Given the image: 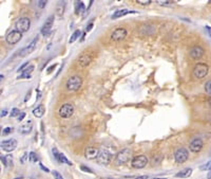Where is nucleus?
<instances>
[{
	"label": "nucleus",
	"instance_id": "21",
	"mask_svg": "<svg viewBox=\"0 0 211 179\" xmlns=\"http://www.w3.org/2000/svg\"><path fill=\"white\" fill-rule=\"evenodd\" d=\"M130 13H135V12H133V11H129V10H127V9L117 10V11L112 15V19H116V18L122 17V16H125V15H127V14H130Z\"/></svg>",
	"mask_w": 211,
	"mask_h": 179
},
{
	"label": "nucleus",
	"instance_id": "47",
	"mask_svg": "<svg viewBox=\"0 0 211 179\" xmlns=\"http://www.w3.org/2000/svg\"><path fill=\"white\" fill-rule=\"evenodd\" d=\"M135 179H148V176H146V175L145 176H139V177H136Z\"/></svg>",
	"mask_w": 211,
	"mask_h": 179
},
{
	"label": "nucleus",
	"instance_id": "19",
	"mask_svg": "<svg viewBox=\"0 0 211 179\" xmlns=\"http://www.w3.org/2000/svg\"><path fill=\"white\" fill-rule=\"evenodd\" d=\"M32 127H33V122L30 120V121H28L26 123L23 124V125H21L20 129H19V132H20V134H23V135L30 134L31 130H32Z\"/></svg>",
	"mask_w": 211,
	"mask_h": 179
},
{
	"label": "nucleus",
	"instance_id": "1",
	"mask_svg": "<svg viewBox=\"0 0 211 179\" xmlns=\"http://www.w3.org/2000/svg\"><path fill=\"white\" fill-rule=\"evenodd\" d=\"M209 72V66L204 63H199L194 66L193 68V77L197 79H202L208 74Z\"/></svg>",
	"mask_w": 211,
	"mask_h": 179
},
{
	"label": "nucleus",
	"instance_id": "17",
	"mask_svg": "<svg viewBox=\"0 0 211 179\" xmlns=\"http://www.w3.org/2000/svg\"><path fill=\"white\" fill-rule=\"evenodd\" d=\"M37 42H38V36H36V37L32 40V42H31L28 47H26L22 51H20L19 55L26 56V55H28V54H31V53L35 50V48H36V46H37Z\"/></svg>",
	"mask_w": 211,
	"mask_h": 179
},
{
	"label": "nucleus",
	"instance_id": "23",
	"mask_svg": "<svg viewBox=\"0 0 211 179\" xmlns=\"http://www.w3.org/2000/svg\"><path fill=\"white\" fill-rule=\"evenodd\" d=\"M44 111H46L44 106V105H39L38 107H36V108L33 110V115H34L36 118H41L42 116L44 115Z\"/></svg>",
	"mask_w": 211,
	"mask_h": 179
},
{
	"label": "nucleus",
	"instance_id": "38",
	"mask_svg": "<svg viewBox=\"0 0 211 179\" xmlns=\"http://www.w3.org/2000/svg\"><path fill=\"white\" fill-rule=\"evenodd\" d=\"M26 158H28V153L24 154V155L22 156V158L20 159V162H21V163H24V162H26Z\"/></svg>",
	"mask_w": 211,
	"mask_h": 179
},
{
	"label": "nucleus",
	"instance_id": "20",
	"mask_svg": "<svg viewBox=\"0 0 211 179\" xmlns=\"http://www.w3.org/2000/svg\"><path fill=\"white\" fill-rule=\"evenodd\" d=\"M33 70H34V66H33V65H30L29 67H26V69L21 72L19 79H30V77H31V73L33 72Z\"/></svg>",
	"mask_w": 211,
	"mask_h": 179
},
{
	"label": "nucleus",
	"instance_id": "43",
	"mask_svg": "<svg viewBox=\"0 0 211 179\" xmlns=\"http://www.w3.org/2000/svg\"><path fill=\"white\" fill-rule=\"evenodd\" d=\"M207 179H211V165L208 169V174H207Z\"/></svg>",
	"mask_w": 211,
	"mask_h": 179
},
{
	"label": "nucleus",
	"instance_id": "18",
	"mask_svg": "<svg viewBox=\"0 0 211 179\" xmlns=\"http://www.w3.org/2000/svg\"><path fill=\"white\" fill-rule=\"evenodd\" d=\"M52 153H53V155H54V157H55V159L59 162V163H67L68 165H72V162H70L69 160L66 158V156H64V154L59 153L56 147H53L52 148Z\"/></svg>",
	"mask_w": 211,
	"mask_h": 179
},
{
	"label": "nucleus",
	"instance_id": "30",
	"mask_svg": "<svg viewBox=\"0 0 211 179\" xmlns=\"http://www.w3.org/2000/svg\"><path fill=\"white\" fill-rule=\"evenodd\" d=\"M205 91L207 92V94H210L211 95V79L205 84Z\"/></svg>",
	"mask_w": 211,
	"mask_h": 179
},
{
	"label": "nucleus",
	"instance_id": "7",
	"mask_svg": "<svg viewBox=\"0 0 211 179\" xmlns=\"http://www.w3.org/2000/svg\"><path fill=\"white\" fill-rule=\"evenodd\" d=\"M189 158V152L186 150L185 147H181L175 152L174 154V159L177 163H184L188 160Z\"/></svg>",
	"mask_w": 211,
	"mask_h": 179
},
{
	"label": "nucleus",
	"instance_id": "45",
	"mask_svg": "<svg viewBox=\"0 0 211 179\" xmlns=\"http://www.w3.org/2000/svg\"><path fill=\"white\" fill-rule=\"evenodd\" d=\"M92 26H93V24L91 22L90 24H88V26H87V31H90V30L92 29Z\"/></svg>",
	"mask_w": 211,
	"mask_h": 179
},
{
	"label": "nucleus",
	"instance_id": "11",
	"mask_svg": "<svg viewBox=\"0 0 211 179\" xmlns=\"http://www.w3.org/2000/svg\"><path fill=\"white\" fill-rule=\"evenodd\" d=\"M111 154L108 152L107 150H99V155L97 157V161L98 163L100 164H104V165H107L110 163L111 161Z\"/></svg>",
	"mask_w": 211,
	"mask_h": 179
},
{
	"label": "nucleus",
	"instance_id": "37",
	"mask_svg": "<svg viewBox=\"0 0 211 179\" xmlns=\"http://www.w3.org/2000/svg\"><path fill=\"white\" fill-rule=\"evenodd\" d=\"M6 164H8V166H9V165H11L12 161H13V157H12L11 155H9L8 157H6Z\"/></svg>",
	"mask_w": 211,
	"mask_h": 179
},
{
	"label": "nucleus",
	"instance_id": "33",
	"mask_svg": "<svg viewBox=\"0 0 211 179\" xmlns=\"http://www.w3.org/2000/svg\"><path fill=\"white\" fill-rule=\"evenodd\" d=\"M37 6H38V8H39V9H44V6H46V0H40V1H38L37 2Z\"/></svg>",
	"mask_w": 211,
	"mask_h": 179
},
{
	"label": "nucleus",
	"instance_id": "50",
	"mask_svg": "<svg viewBox=\"0 0 211 179\" xmlns=\"http://www.w3.org/2000/svg\"><path fill=\"white\" fill-rule=\"evenodd\" d=\"M153 179H164V178H153Z\"/></svg>",
	"mask_w": 211,
	"mask_h": 179
},
{
	"label": "nucleus",
	"instance_id": "3",
	"mask_svg": "<svg viewBox=\"0 0 211 179\" xmlns=\"http://www.w3.org/2000/svg\"><path fill=\"white\" fill-rule=\"evenodd\" d=\"M131 156H132L131 150H129V148H124L122 150L118 152V154L116 155L115 161L118 165L125 164V163H127L131 159Z\"/></svg>",
	"mask_w": 211,
	"mask_h": 179
},
{
	"label": "nucleus",
	"instance_id": "2",
	"mask_svg": "<svg viewBox=\"0 0 211 179\" xmlns=\"http://www.w3.org/2000/svg\"><path fill=\"white\" fill-rule=\"evenodd\" d=\"M81 84H82V79L79 75H73L68 79L66 87L69 91H77L80 88Z\"/></svg>",
	"mask_w": 211,
	"mask_h": 179
},
{
	"label": "nucleus",
	"instance_id": "28",
	"mask_svg": "<svg viewBox=\"0 0 211 179\" xmlns=\"http://www.w3.org/2000/svg\"><path fill=\"white\" fill-rule=\"evenodd\" d=\"M156 2L160 6H171L174 3V1H172V0H157Z\"/></svg>",
	"mask_w": 211,
	"mask_h": 179
},
{
	"label": "nucleus",
	"instance_id": "8",
	"mask_svg": "<svg viewBox=\"0 0 211 179\" xmlns=\"http://www.w3.org/2000/svg\"><path fill=\"white\" fill-rule=\"evenodd\" d=\"M148 163V158L145 155H138L135 156L133 159H132V162H131V165L134 169H143L147 165Z\"/></svg>",
	"mask_w": 211,
	"mask_h": 179
},
{
	"label": "nucleus",
	"instance_id": "36",
	"mask_svg": "<svg viewBox=\"0 0 211 179\" xmlns=\"http://www.w3.org/2000/svg\"><path fill=\"white\" fill-rule=\"evenodd\" d=\"M13 132V128H12V127H6V128L3 129L2 134L3 135H9L10 132Z\"/></svg>",
	"mask_w": 211,
	"mask_h": 179
},
{
	"label": "nucleus",
	"instance_id": "29",
	"mask_svg": "<svg viewBox=\"0 0 211 179\" xmlns=\"http://www.w3.org/2000/svg\"><path fill=\"white\" fill-rule=\"evenodd\" d=\"M29 160H30V162H33V163L37 162L38 161L37 155H36L34 152H31V153H30V155H29Z\"/></svg>",
	"mask_w": 211,
	"mask_h": 179
},
{
	"label": "nucleus",
	"instance_id": "9",
	"mask_svg": "<svg viewBox=\"0 0 211 179\" xmlns=\"http://www.w3.org/2000/svg\"><path fill=\"white\" fill-rule=\"evenodd\" d=\"M127 35H128V32L125 28H117V29H115L112 32V34H111V38H112V40H114V41H120V40H122V39L126 38V36Z\"/></svg>",
	"mask_w": 211,
	"mask_h": 179
},
{
	"label": "nucleus",
	"instance_id": "49",
	"mask_svg": "<svg viewBox=\"0 0 211 179\" xmlns=\"http://www.w3.org/2000/svg\"><path fill=\"white\" fill-rule=\"evenodd\" d=\"M208 103H209V105H210V107H211V97L209 98V100H208Z\"/></svg>",
	"mask_w": 211,
	"mask_h": 179
},
{
	"label": "nucleus",
	"instance_id": "32",
	"mask_svg": "<svg viewBox=\"0 0 211 179\" xmlns=\"http://www.w3.org/2000/svg\"><path fill=\"white\" fill-rule=\"evenodd\" d=\"M18 115H20V111H19V109H18V108H13V109H12L11 114H10V116H11L12 118L17 117Z\"/></svg>",
	"mask_w": 211,
	"mask_h": 179
},
{
	"label": "nucleus",
	"instance_id": "39",
	"mask_svg": "<svg viewBox=\"0 0 211 179\" xmlns=\"http://www.w3.org/2000/svg\"><path fill=\"white\" fill-rule=\"evenodd\" d=\"M28 65H29V63H26V64H23L22 66H20V67H19V69H18V71H21V70H24V68L26 67V66H28Z\"/></svg>",
	"mask_w": 211,
	"mask_h": 179
},
{
	"label": "nucleus",
	"instance_id": "5",
	"mask_svg": "<svg viewBox=\"0 0 211 179\" xmlns=\"http://www.w3.org/2000/svg\"><path fill=\"white\" fill-rule=\"evenodd\" d=\"M22 38V33L17 31V30H12L11 32L6 35V40L8 44L10 45H15L17 44L18 41H20V39Z\"/></svg>",
	"mask_w": 211,
	"mask_h": 179
},
{
	"label": "nucleus",
	"instance_id": "41",
	"mask_svg": "<svg viewBox=\"0 0 211 179\" xmlns=\"http://www.w3.org/2000/svg\"><path fill=\"white\" fill-rule=\"evenodd\" d=\"M1 161H2V164L4 165V166H8V164H6V157H1Z\"/></svg>",
	"mask_w": 211,
	"mask_h": 179
},
{
	"label": "nucleus",
	"instance_id": "31",
	"mask_svg": "<svg viewBox=\"0 0 211 179\" xmlns=\"http://www.w3.org/2000/svg\"><path fill=\"white\" fill-rule=\"evenodd\" d=\"M136 2L140 6H149L152 2V0H136Z\"/></svg>",
	"mask_w": 211,
	"mask_h": 179
},
{
	"label": "nucleus",
	"instance_id": "24",
	"mask_svg": "<svg viewBox=\"0 0 211 179\" xmlns=\"http://www.w3.org/2000/svg\"><path fill=\"white\" fill-rule=\"evenodd\" d=\"M191 174H192V169H185L182 172L177 173L176 177H179V178H187V177L191 176Z\"/></svg>",
	"mask_w": 211,
	"mask_h": 179
},
{
	"label": "nucleus",
	"instance_id": "40",
	"mask_svg": "<svg viewBox=\"0 0 211 179\" xmlns=\"http://www.w3.org/2000/svg\"><path fill=\"white\" fill-rule=\"evenodd\" d=\"M26 117V114H24V112H22V114H21V115H19V117H18V121H19V122H21V121L23 120V118Z\"/></svg>",
	"mask_w": 211,
	"mask_h": 179
},
{
	"label": "nucleus",
	"instance_id": "12",
	"mask_svg": "<svg viewBox=\"0 0 211 179\" xmlns=\"http://www.w3.org/2000/svg\"><path fill=\"white\" fill-rule=\"evenodd\" d=\"M203 146H204V142L201 138H194L193 140L190 142V150L192 153H200L201 150H202Z\"/></svg>",
	"mask_w": 211,
	"mask_h": 179
},
{
	"label": "nucleus",
	"instance_id": "27",
	"mask_svg": "<svg viewBox=\"0 0 211 179\" xmlns=\"http://www.w3.org/2000/svg\"><path fill=\"white\" fill-rule=\"evenodd\" d=\"M79 35H80V30H76L75 32L73 33L72 36H71V38H70V44H72V42H74V41L76 40V39L79 37Z\"/></svg>",
	"mask_w": 211,
	"mask_h": 179
},
{
	"label": "nucleus",
	"instance_id": "46",
	"mask_svg": "<svg viewBox=\"0 0 211 179\" xmlns=\"http://www.w3.org/2000/svg\"><path fill=\"white\" fill-rule=\"evenodd\" d=\"M206 30H207V31L209 32V35H210V37H211V28L209 26H206Z\"/></svg>",
	"mask_w": 211,
	"mask_h": 179
},
{
	"label": "nucleus",
	"instance_id": "4",
	"mask_svg": "<svg viewBox=\"0 0 211 179\" xmlns=\"http://www.w3.org/2000/svg\"><path fill=\"white\" fill-rule=\"evenodd\" d=\"M30 26H31V20L28 17H21L19 18L16 24H15V28L17 31L21 33H24L26 31H29Z\"/></svg>",
	"mask_w": 211,
	"mask_h": 179
},
{
	"label": "nucleus",
	"instance_id": "42",
	"mask_svg": "<svg viewBox=\"0 0 211 179\" xmlns=\"http://www.w3.org/2000/svg\"><path fill=\"white\" fill-rule=\"evenodd\" d=\"M39 164H40V167L44 171V172H46V173H48V172H50L49 169H48V167H46V166H44V164H42V163H39Z\"/></svg>",
	"mask_w": 211,
	"mask_h": 179
},
{
	"label": "nucleus",
	"instance_id": "48",
	"mask_svg": "<svg viewBox=\"0 0 211 179\" xmlns=\"http://www.w3.org/2000/svg\"><path fill=\"white\" fill-rule=\"evenodd\" d=\"M55 67H56V65H53V66H51V67L49 68V69H50V70H49V73L53 70V68H55Z\"/></svg>",
	"mask_w": 211,
	"mask_h": 179
},
{
	"label": "nucleus",
	"instance_id": "51",
	"mask_svg": "<svg viewBox=\"0 0 211 179\" xmlns=\"http://www.w3.org/2000/svg\"><path fill=\"white\" fill-rule=\"evenodd\" d=\"M16 179H21V178H16Z\"/></svg>",
	"mask_w": 211,
	"mask_h": 179
},
{
	"label": "nucleus",
	"instance_id": "14",
	"mask_svg": "<svg viewBox=\"0 0 211 179\" xmlns=\"http://www.w3.org/2000/svg\"><path fill=\"white\" fill-rule=\"evenodd\" d=\"M204 53H205V50H204V48L201 47V46H194L190 49V54L191 59H200L203 55H204Z\"/></svg>",
	"mask_w": 211,
	"mask_h": 179
},
{
	"label": "nucleus",
	"instance_id": "6",
	"mask_svg": "<svg viewBox=\"0 0 211 179\" xmlns=\"http://www.w3.org/2000/svg\"><path fill=\"white\" fill-rule=\"evenodd\" d=\"M58 114L62 119H68V118L72 117V115L74 114V106L72 104H64L59 108Z\"/></svg>",
	"mask_w": 211,
	"mask_h": 179
},
{
	"label": "nucleus",
	"instance_id": "25",
	"mask_svg": "<svg viewBox=\"0 0 211 179\" xmlns=\"http://www.w3.org/2000/svg\"><path fill=\"white\" fill-rule=\"evenodd\" d=\"M75 13L76 14H79V13H82L84 11V3L80 2V1H77L75 3Z\"/></svg>",
	"mask_w": 211,
	"mask_h": 179
},
{
	"label": "nucleus",
	"instance_id": "26",
	"mask_svg": "<svg viewBox=\"0 0 211 179\" xmlns=\"http://www.w3.org/2000/svg\"><path fill=\"white\" fill-rule=\"evenodd\" d=\"M162 160H163V155H160V154H156L155 156H153V158H152V163H153L154 165L158 164L159 162H162Z\"/></svg>",
	"mask_w": 211,
	"mask_h": 179
},
{
	"label": "nucleus",
	"instance_id": "22",
	"mask_svg": "<svg viewBox=\"0 0 211 179\" xmlns=\"http://www.w3.org/2000/svg\"><path fill=\"white\" fill-rule=\"evenodd\" d=\"M64 6H66V2L64 1H59L56 6V15L58 17H62L64 13Z\"/></svg>",
	"mask_w": 211,
	"mask_h": 179
},
{
	"label": "nucleus",
	"instance_id": "13",
	"mask_svg": "<svg viewBox=\"0 0 211 179\" xmlns=\"http://www.w3.org/2000/svg\"><path fill=\"white\" fill-rule=\"evenodd\" d=\"M93 59V54L91 52H84L79 57H78V64L80 65L81 67H86L90 63L92 62Z\"/></svg>",
	"mask_w": 211,
	"mask_h": 179
},
{
	"label": "nucleus",
	"instance_id": "16",
	"mask_svg": "<svg viewBox=\"0 0 211 179\" xmlns=\"http://www.w3.org/2000/svg\"><path fill=\"white\" fill-rule=\"evenodd\" d=\"M53 22H54V16L52 15V16H50V17L46 19L44 26H42V29H41V34H42V35L48 36L50 33H51V29H52Z\"/></svg>",
	"mask_w": 211,
	"mask_h": 179
},
{
	"label": "nucleus",
	"instance_id": "10",
	"mask_svg": "<svg viewBox=\"0 0 211 179\" xmlns=\"http://www.w3.org/2000/svg\"><path fill=\"white\" fill-rule=\"evenodd\" d=\"M16 147H17V141L15 139H9V140H4L1 142V148L8 153L13 152Z\"/></svg>",
	"mask_w": 211,
	"mask_h": 179
},
{
	"label": "nucleus",
	"instance_id": "44",
	"mask_svg": "<svg viewBox=\"0 0 211 179\" xmlns=\"http://www.w3.org/2000/svg\"><path fill=\"white\" fill-rule=\"evenodd\" d=\"M6 115H8V111H6V109H3L2 111H1V118H3L4 116H6Z\"/></svg>",
	"mask_w": 211,
	"mask_h": 179
},
{
	"label": "nucleus",
	"instance_id": "15",
	"mask_svg": "<svg viewBox=\"0 0 211 179\" xmlns=\"http://www.w3.org/2000/svg\"><path fill=\"white\" fill-rule=\"evenodd\" d=\"M99 155V150L97 147L94 146H88L86 150H84V156L86 158L89 159V160H92V159H96Z\"/></svg>",
	"mask_w": 211,
	"mask_h": 179
},
{
	"label": "nucleus",
	"instance_id": "34",
	"mask_svg": "<svg viewBox=\"0 0 211 179\" xmlns=\"http://www.w3.org/2000/svg\"><path fill=\"white\" fill-rule=\"evenodd\" d=\"M53 176H54V178H55V179H64V177L61 176V175L58 173L57 171H53Z\"/></svg>",
	"mask_w": 211,
	"mask_h": 179
},
{
	"label": "nucleus",
	"instance_id": "35",
	"mask_svg": "<svg viewBox=\"0 0 211 179\" xmlns=\"http://www.w3.org/2000/svg\"><path fill=\"white\" fill-rule=\"evenodd\" d=\"M80 170L84 171V172H87V173H93V171L89 167H87L86 165H80Z\"/></svg>",
	"mask_w": 211,
	"mask_h": 179
}]
</instances>
